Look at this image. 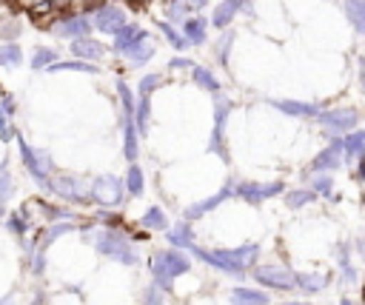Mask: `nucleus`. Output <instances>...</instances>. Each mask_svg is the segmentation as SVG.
<instances>
[{"instance_id": "obj_39", "label": "nucleus", "mask_w": 365, "mask_h": 305, "mask_svg": "<svg viewBox=\"0 0 365 305\" xmlns=\"http://www.w3.org/2000/svg\"><path fill=\"white\" fill-rule=\"evenodd\" d=\"M20 34V23L9 20V23H0V40H14Z\"/></svg>"}, {"instance_id": "obj_16", "label": "nucleus", "mask_w": 365, "mask_h": 305, "mask_svg": "<svg viewBox=\"0 0 365 305\" xmlns=\"http://www.w3.org/2000/svg\"><path fill=\"white\" fill-rule=\"evenodd\" d=\"M168 242L174 245V248H180V251H188L191 245H194V231H191V222L188 219H180L177 225H168Z\"/></svg>"}, {"instance_id": "obj_41", "label": "nucleus", "mask_w": 365, "mask_h": 305, "mask_svg": "<svg viewBox=\"0 0 365 305\" xmlns=\"http://www.w3.org/2000/svg\"><path fill=\"white\" fill-rule=\"evenodd\" d=\"M194 66H197V63H191L188 57H171V60H168V68H182V71H191Z\"/></svg>"}, {"instance_id": "obj_12", "label": "nucleus", "mask_w": 365, "mask_h": 305, "mask_svg": "<svg viewBox=\"0 0 365 305\" xmlns=\"http://www.w3.org/2000/svg\"><path fill=\"white\" fill-rule=\"evenodd\" d=\"M148 37V31L145 29H140V26H131V23H125V26H120V31L114 34V43H111V51L114 54H123L128 46H134V43H140V40H145Z\"/></svg>"}, {"instance_id": "obj_47", "label": "nucleus", "mask_w": 365, "mask_h": 305, "mask_svg": "<svg viewBox=\"0 0 365 305\" xmlns=\"http://www.w3.org/2000/svg\"><path fill=\"white\" fill-rule=\"evenodd\" d=\"M0 214H3V205H0Z\"/></svg>"}, {"instance_id": "obj_13", "label": "nucleus", "mask_w": 365, "mask_h": 305, "mask_svg": "<svg viewBox=\"0 0 365 305\" xmlns=\"http://www.w3.org/2000/svg\"><path fill=\"white\" fill-rule=\"evenodd\" d=\"M319 123L328 125L331 131H348L356 125V111L354 108H334L328 114H319Z\"/></svg>"}, {"instance_id": "obj_27", "label": "nucleus", "mask_w": 365, "mask_h": 305, "mask_svg": "<svg viewBox=\"0 0 365 305\" xmlns=\"http://www.w3.org/2000/svg\"><path fill=\"white\" fill-rule=\"evenodd\" d=\"M140 225H143V228H151V231H168V219H165V214H163L157 205H151V208L140 217Z\"/></svg>"}, {"instance_id": "obj_25", "label": "nucleus", "mask_w": 365, "mask_h": 305, "mask_svg": "<svg viewBox=\"0 0 365 305\" xmlns=\"http://www.w3.org/2000/svg\"><path fill=\"white\" fill-rule=\"evenodd\" d=\"M191 80H194L200 88H205V91H211V94H220V80H217L205 66H194V68H191Z\"/></svg>"}, {"instance_id": "obj_2", "label": "nucleus", "mask_w": 365, "mask_h": 305, "mask_svg": "<svg viewBox=\"0 0 365 305\" xmlns=\"http://www.w3.org/2000/svg\"><path fill=\"white\" fill-rule=\"evenodd\" d=\"M17 151H20V160L29 171V177L43 188V191H51V157L46 148H31L23 137H17Z\"/></svg>"}, {"instance_id": "obj_40", "label": "nucleus", "mask_w": 365, "mask_h": 305, "mask_svg": "<svg viewBox=\"0 0 365 305\" xmlns=\"http://www.w3.org/2000/svg\"><path fill=\"white\" fill-rule=\"evenodd\" d=\"M362 143H365V134H351L348 140H345V148H348V154H359L362 151Z\"/></svg>"}, {"instance_id": "obj_20", "label": "nucleus", "mask_w": 365, "mask_h": 305, "mask_svg": "<svg viewBox=\"0 0 365 305\" xmlns=\"http://www.w3.org/2000/svg\"><path fill=\"white\" fill-rule=\"evenodd\" d=\"M271 105L285 111V114H291V117H314V114H319V108L314 103H299V100H274Z\"/></svg>"}, {"instance_id": "obj_10", "label": "nucleus", "mask_w": 365, "mask_h": 305, "mask_svg": "<svg viewBox=\"0 0 365 305\" xmlns=\"http://www.w3.org/2000/svg\"><path fill=\"white\" fill-rule=\"evenodd\" d=\"M279 188H282V182H271V185H259V182H240L237 188H234V194H240L245 202H262L265 197H274V194H279Z\"/></svg>"}, {"instance_id": "obj_7", "label": "nucleus", "mask_w": 365, "mask_h": 305, "mask_svg": "<svg viewBox=\"0 0 365 305\" xmlns=\"http://www.w3.org/2000/svg\"><path fill=\"white\" fill-rule=\"evenodd\" d=\"M91 26L100 34H111L114 37L120 31V26H125V11L120 6H114V3H103V6H97L91 11Z\"/></svg>"}, {"instance_id": "obj_18", "label": "nucleus", "mask_w": 365, "mask_h": 305, "mask_svg": "<svg viewBox=\"0 0 365 305\" xmlns=\"http://www.w3.org/2000/svg\"><path fill=\"white\" fill-rule=\"evenodd\" d=\"M123 154L128 162H137L140 154V143H137V125L131 117H123Z\"/></svg>"}, {"instance_id": "obj_46", "label": "nucleus", "mask_w": 365, "mask_h": 305, "mask_svg": "<svg viewBox=\"0 0 365 305\" xmlns=\"http://www.w3.org/2000/svg\"><path fill=\"white\" fill-rule=\"evenodd\" d=\"M3 168H6V160H3V162H0V171H3Z\"/></svg>"}, {"instance_id": "obj_37", "label": "nucleus", "mask_w": 365, "mask_h": 305, "mask_svg": "<svg viewBox=\"0 0 365 305\" xmlns=\"http://www.w3.org/2000/svg\"><path fill=\"white\" fill-rule=\"evenodd\" d=\"M231 40H234V31H225L222 37H220V43H217V60L225 66L228 63V48H231Z\"/></svg>"}, {"instance_id": "obj_5", "label": "nucleus", "mask_w": 365, "mask_h": 305, "mask_svg": "<svg viewBox=\"0 0 365 305\" xmlns=\"http://www.w3.org/2000/svg\"><path fill=\"white\" fill-rule=\"evenodd\" d=\"M231 108H234L231 100H225V97H214V131H211V140H208V151H211V154H220L222 160H228L222 131H225V120H228Z\"/></svg>"}, {"instance_id": "obj_1", "label": "nucleus", "mask_w": 365, "mask_h": 305, "mask_svg": "<svg viewBox=\"0 0 365 305\" xmlns=\"http://www.w3.org/2000/svg\"><path fill=\"white\" fill-rule=\"evenodd\" d=\"M103 257L114 259V262H123V265H137L140 262V251L134 248V242L114 231V228H100V231H91V237H86Z\"/></svg>"}, {"instance_id": "obj_23", "label": "nucleus", "mask_w": 365, "mask_h": 305, "mask_svg": "<svg viewBox=\"0 0 365 305\" xmlns=\"http://www.w3.org/2000/svg\"><path fill=\"white\" fill-rule=\"evenodd\" d=\"M148 120H151V94H140V97H137V105H134V125H137V134H145V131H148Z\"/></svg>"}, {"instance_id": "obj_15", "label": "nucleus", "mask_w": 365, "mask_h": 305, "mask_svg": "<svg viewBox=\"0 0 365 305\" xmlns=\"http://www.w3.org/2000/svg\"><path fill=\"white\" fill-rule=\"evenodd\" d=\"M182 34H185V40L191 43V46H202L205 43V37H208V20L205 17H188V20H182V29H180Z\"/></svg>"}, {"instance_id": "obj_21", "label": "nucleus", "mask_w": 365, "mask_h": 305, "mask_svg": "<svg viewBox=\"0 0 365 305\" xmlns=\"http://www.w3.org/2000/svg\"><path fill=\"white\" fill-rule=\"evenodd\" d=\"M154 51H157V48H154V46L148 43V37H145V40H140V43L128 46L123 54H125V60H128L131 66H145V63L154 57Z\"/></svg>"}, {"instance_id": "obj_45", "label": "nucleus", "mask_w": 365, "mask_h": 305, "mask_svg": "<svg viewBox=\"0 0 365 305\" xmlns=\"http://www.w3.org/2000/svg\"><path fill=\"white\" fill-rule=\"evenodd\" d=\"M46 3H48V6H51V3H63V0H46Z\"/></svg>"}, {"instance_id": "obj_6", "label": "nucleus", "mask_w": 365, "mask_h": 305, "mask_svg": "<svg viewBox=\"0 0 365 305\" xmlns=\"http://www.w3.org/2000/svg\"><path fill=\"white\" fill-rule=\"evenodd\" d=\"M51 191H54V194H60L63 200L74 202V205H86V202H91L88 185H86L80 177H71V174L51 177Z\"/></svg>"}, {"instance_id": "obj_17", "label": "nucleus", "mask_w": 365, "mask_h": 305, "mask_svg": "<svg viewBox=\"0 0 365 305\" xmlns=\"http://www.w3.org/2000/svg\"><path fill=\"white\" fill-rule=\"evenodd\" d=\"M242 3H245V0H222L220 6H214V11H211V23H214L217 29H228L231 20L237 17V11L242 9Z\"/></svg>"}, {"instance_id": "obj_28", "label": "nucleus", "mask_w": 365, "mask_h": 305, "mask_svg": "<svg viewBox=\"0 0 365 305\" xmlns=\"http://www.w3.org/2000/svg\"><path fill=\"white\" fill-rule=\"evenodd\" d=\"M71 228H74V225H71V219H57L54 225H48V228L43 231V239H40V251H46V248H48L54 239H60V237H63L66 231H71Z\"/></svg>"}, {"instance_id": "obj_4", "label": "nucleus", "mask_w": 365, "mask_h": 305, "mask_svg": "<svg viewBox=\"0 0 365 305\" xmlns=\"http://www.w3.org/2000/svg\"><path fill=\"white\" fill-rule=\"evenodd\" d=\"M88 194H91V200H94L97 205L114 208V205H120L123 197H125V180H120L117 174H100V177L91 180Z\"/></svg>"}, {"instance_id": "obj_32", "label": "nucleus", "mask_w": 365, "mask_h": 305, "mask_svg": "<svg viewBox=\"0 0 365 305\" xmlns=\"http://www.w3.org/2000/svg\"><path fill=\"white\" fill-rule=\"evenodd\" d=\"M57 60V51L54 48H48V46H40V48H34V54H31V68H48L51 63Z\"/></svg>"}, {"instance_id": "obj_24", "label": "nucleus", "mask_w": 365, "mask_h": 305, "mask_svg": "<svg viewBox=\"0 0 365 305\" xmlns=\"http://www.w3.org/2000/svg\"><path fill=\"white\" fill-rule=\"evenodd\" d=\"M157 29L163 31V37H165V40H168V43H171L177 51H185V48L191 46V43L185 40V34L174 29V23H171V20H160V23H157Z\"/></svg>"}, {"instance_id": "obj_30", "label": "nucleus", "mask_w": 365, "mask_h": 305, "mask_svg": "<svg viewBox=\"0 0 365 305\" xmlns=\"http://www.w3.org/2000/svg\"><path fill=\"white\" fill-rule=\"evenodd\" d=\"M20 63H23V48H20L17 43H6V46H0V66L14 68V66H20Z\"/></svg>"}, {"instance_id": "obj_35", "label": "nucleus", "mask_w": 365, "mask_h": 305, "mask_svg": "<svg viewBox=\"0 0 365 305\" xmlns=\"http://www.w3.org/2000/svg\"><path fill=\"white\" fill-rule=\"evenodd\" d=\"M11 194H14V180H11L9 168H3L0 171V205H6L11 200Z\"/></svg>"}, {"instance_id": "obj_38", "label": "nucleus", "mask_w": 365, "mask_h": 305, "mask_svg": "<svg viewBox=\"0 0 365 305\" xmlns=\"http://www.w3.org/2000/svg\"><path fill=\"white\" fill-rule=\"evenodd\" d=\"M143 305H165V294L160 291L157 282L148 285V291H145V296H143Z\"/></svg>"}, {"instance_id": "obj_8", "label": "nucleus", "mask_w": 365, "mask_h": 305, "mask_svg": "<svg viewBox=\"0 0 365 305\" xmlns=\"http://www.w3.org/2000/svg\"><path fill=\"white\" fill-rule=\"evenodd\" d=\"M91 29H94V26H91V17H88V14H68V17H63L60 23L51 26V31H54L57 37H63V40L88 37Z\"/></svg>"}, {"instance_id": "obj_3", "label": "nucleus", "mask_w": 365, "mask_h": 305, "mask_svg": "<svg viewBox=\"0 0 365 305\" xmlns=\"http://www.w3.org/2000/svg\"><path fill=\"white\" fill-rule=\"evenodd\" d=\"M191 268V259H188V251H157L151 257V274H154V282L160 288H168L174 276L185 274Z\"/></svg>"}, {"instance_id": "obj_43", "label": "nucleus", "mask_w": 365, "mask_h": 305, "mask_svg": "<svg viewBox=\"0 0 365 305\" xmlns=\"http://www.w3.org/2000/svg\"><path fill=\"white\" fill-rule=\"evenodd\" d=\"M311 200V194H305V191H299V194H288V202L291 205H302V202H308Z\"/></svg>"}, {"instance_id": "obj_9", "label": "nucleus", "mask_w": 365, "mask_h": 305, "mask_svg": "<svg viewBox=\"0 0 365 305\" xmlns=\"http://www.w3.org/2000/svg\"><path fill=\"white\" fill-rule=\"evenodd\" d=\"M71 54L77 60H88V63H97L108 54V48L100 43V40H91V37H77L71 40Z\"/></svg>"}, {"instance_id": "obj_22", "label": "nucleus", "mask_w": 365, "mask_h": 305, "mask_svg": "<svg viewBox=\"0 0 365 305\" xmlns=\"http://www.w3.org/2000/svg\"><path fill=\"white\" fill-rule=\"evenodd\" d=\"M231 305H268V296L262 291H251V288H234L228 294Z\"/></svg>"}, {"instance_id": "obj_19", "label": "nucleus", "mask_w": 365, "mask_h": 305, "mask_svg": "<svg viewBox=\"0 0 365 305\" xmlns=\"http://www.w3.org/2000/svg\"><path fill=\"white\" fill-rule=\"evenodd\" d=\"M57 71H80V74H97V63L88 60H54L46 74H57Z\"/></svg>"}, {"instance_id": "obj_44", "label": "nucleus", "mask_w": 365, "mask_h": 305, "mask_svg": "<svg viewBox=\"0 0 365 305\" xmlns=\"http://www.w3.org/2000/svg\"><path fill=\"white\" fill-rule=\"evenodd\" d=\"M0 105L11 114V111H14V100H11V94H3V97H0Z\"/></svg>"}, {"instance_id": "obj_14", "label": "nucleus", "mask_w": 365, "mask_h": 305, "mask_svg": "<svg viewBox=\"0 0 365 305\" xmlns=\"http://www.w3.org/2000/svg\"><path fill=\"white\" fill-rule=\"evenodd\" d=\"M254 276L262 282V285H274V288H291L294 285V276L282 268H271V265H262L254 271Z\"/></svg>"}, {"instance_id": "obj_11", "label": "nucleus", "mask_w": 365, "mask_h": 305, "mask_svg": "<svg viewBox=\"0 0 365 305\" xmlns=\"http://www.w3.org/2000/svg\"><path fill=\"white\" fill-rule=\"evenodd\" d=\"M234 194V185H225L220 194H214V197H208V200H200V202H191L185 211H182V219H188V222H194V219H200L202 214H208L211 208H217L225 197H231Z\"/></svg>"}, {"instance_id": "obj_29", "label": "nucleus", "mask_w": 365, "mask_h": 305, "mask_svg": "<svg viewBox=\"0 0 365 305\" xmlns=\"http://www.w3.org/2000/svg\"><path fill=\"white\" fill-rule=\"evenodd\" d=\"M117 97H120V105H123V117H131V120H134L137 97H134V91L128 88V83H125V80H117Z\"/></svg>"}, {"instance_id": "obj_33", "label": "nucleus", "mask_w": 365, "mask_h": 305, "mask_svg": "<svg viewBox=\"0 0 365 305\" xmlns=\"http://www.w3.org/2000/svg\"><path fill=\"white\" fill-rule=\"evenodd\" d=\"M339 148H342V143H334V145H328L322 154H317L314 168H331V165H336V160H339Z\"/></svg>"}, {"instance_id": "obj_34", "label": "nucleus", "mask_w": 365, "mask_h": 305, "mask_svg": "<svg viewBox=\"0 0 365 305\" xmlns=\"http://www.w3.org/2000/svg\"><path fill=\"white\" fill-rule=\"evenodd\" d=\"M163 83V74L160 71H151V74H143L140 83H137V94H151L157 86Z\"/></svg>"}, {"instance_id": "obj_36", "label": "nucleus", "mask_w": 365, "mask_h": 305, "mask_svg": "<svg viewBox=\"0 0 365 305\" xmlns=\"http://www.w3.org/2000/svg\"><path fill=\"white\" fill-rule=\"evenodd\" d=\"M14 134H17V131H14L11 120H9V111L0 105V143H11Z\"/></svg>"}, {"instance_id": "obj_31", "label": "nucleus", "mask_w": 365, "mask_h": 305, "mask_svg": "<svg viewBox=\"0 0 365 305\" xmlns=\"http://www.w3.org/2000/svg\"><path fill=\"white\" fill-rule=\"evenodd\" d=\"M345 11L356 31H365V0H345Z\"/></svg>"}, {"instance_id": "obj_42", "label": "nucleus", "mask_w": 365, "mask_h": 305, "mask_svg": "<svg viewBox=\"0 0 365 305\" xmlns=\"http://www.w3.org/2000/svg\"><path fill=\"white\" fill-rule=\"evenodd\" d=\"M9 228H11L14 234H26V217L11 214V217H9Z\"/></svg>"}, {"instance_id": "obj_26", "label": "nucleus", "mask_w": 365, "mask_h": 305, "mask_svg": "<svg viewBox=\"0 0 365 305\" xmlns=\"http://www.w3.org/2000/svg\"><path fill=\"white\" fill-rule=\"evenodd\" d=\"M143 185H145L143 168H140L137 162H131V165H128V171H125V194L140 197V194H143Z\"/></svg>"}]
</instances>
